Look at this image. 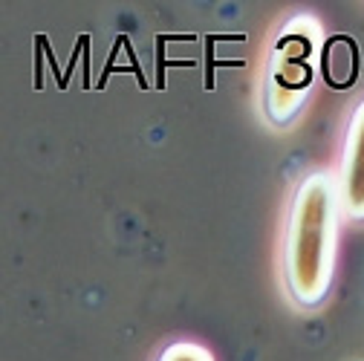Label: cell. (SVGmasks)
I'll list each match as a JSON object with an SVG mask.
<instances>
[{
  "label": "cell",
  "mask_w": 364,
  "mask_h": 361,
  "mask_svg": "<svg viewBox=\"0 0 364 361\" xmlns=\"http://www.w3.org/2000/svg\"><path fill=\"white\" fill-rule=\"evenodd\" d=\"M292 292L301 303H315L327 289V252H330V188L324 176L304 183L292 220Z\"/></svg>",
  "instance_id": "6da1fadb"
},
{
  "label": "cell",
  "mask_w": 364,
  "mask_h": 361,
  "mask_svg": "<svg viewBox=\"0 0 364 361\" xmlns=\"http://www.w3.org/2000/svg\"><path fill=\"white\" fill-rule=\"evenodd\" d=\"M347 211L350 217H364V104L353 116L350 139H347Z\"/></svg>",
  "instance_id": "7a4b0ae2"
},
{
  "label": "cell",
  "mask_w": 364,
  "mask_h": 361,
  "mask_svg": "<svg viewBox=\"0 0 364 361\" xmlns=\"http://www.w3.org/2000/svg\"><path fill=\"white\" fill-rule=\"evenodd\" d=\"M159 361H211V355L191 344H176V347H168Z\"/></svg>",
  "instance_id": "3957f363"
}]
</instances>
